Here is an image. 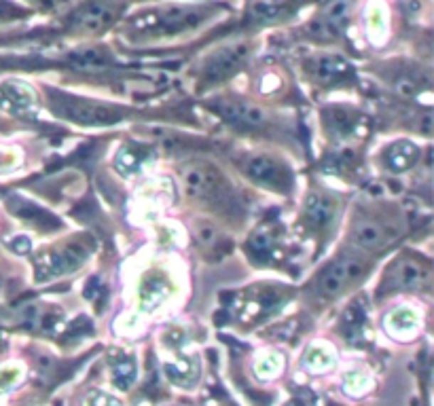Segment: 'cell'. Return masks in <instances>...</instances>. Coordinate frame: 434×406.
<instances>
[{
  "instance_id": "obj_5",
  "label": "cell",
  "mask_w": 434,
  "mask_h": 406,
  "mask_svg": "<svg viewBox=\"0 0 434 406\" xmlns=\"http://www.w3.org/2000/svg\"><path fill=\"white\" fill-rule=\"evenodd\" d=\"M246 173L250 176V180H255L260 186L280 191V193H288L292 186V173L286 165L275 161L269 155H255L246 163Z\"/></svg>"
},
{
  "instance_id": "obj_30",
  "label": "cell",
  "mask_w": 434,
  "mask_h": 406,
  "mask_svg": "<svg viewBox=\"0 0 434 406\" xmlns=\"http://www.w3.org/2000/svg\"><path fill=\"white\" fill-rule=\"evenodd\" d=\"M195 235H197V242L203 245V247H212V245L216 244V240H218L214 227H210V225H199L195 229Z\"/></svg>"
},
{
  "instance_id": "obj_27",
  "label": "cell",
  "mask_w": 434,
  "mask_h": 406,
  "mask_svg": "<svg viewBox=\"0 0 434 406\" xmlns=\"http://www.w3.org/2000/svg\"><path fill=\"white\" fill-rule=\"evenodd\" d=\"M253 15L255 19H260V21H271V19H280L284 15V6L280 4H273V2H257L255 9H253Z\"/></svg>"
},
{
  "instance_id": "obj_7",
  "label": "cell",
  "mask_w": 434,
  "mask_h": 406,
  "mask_svg": "<svg viewBox=\"0 0 434 406\" xmlns=\"http://www.w3.org/2000/svg\"><path fill=\"white\" fill-rule=\"evenodd\" d=\"M117 15V4L112 0H87L73 15L70 28L77 32H100Z\"/></svg>"
},
{
  "instance_id": "obj_18",
  "label": "cell",
  "mask_w": 434,
  "mask_h": 406,
  "mask_svg": "<svg viewBox=\"0 0 434 406\" xmlns=\"http://www.w3.org/2000/svg\"><path fill=\"white\" fill-rule=\"evenodd\" d=\"M151 159H153V153H151L147 146H136V144H132V146H125V149L117 155L115 165H117V169H119L121 173L134 176V173H138Z\"/></svg>"
},
{
  "instance_id": "obj_33",
  "label": "cell",
  "mask_w": 434,
  "mask_h": 406,
  "mask_svg": "<svg viewBox=\"0 0 434 406\" xmlns=\"http://www.w3.org/2000/svg\"><path fill=\"white\" fill-rule=\"evenodd\" d=\"M9 247H11L15 254H28V252H30V247H32V244H30V240H28V237H15V240H11V242H9Z\"/></svg>"
},
{
  "instance_id": "obj_1",
  "label": "cell",
  "mask_w": 434,
  "mask_h": 406,
  "mask_svg": "<svg viewBox=\"0 0 434 406\" xmlns=\"http://www.w3.org/2000/svg\"><path fill=\"white\" fill-rule=\"evenodd\" d=\"M212 9L210 6H189V4H168L157 11H151L134 21V28L151 34H182L189 30H195L206 19H210Z\"/></svg>"
},
{
  "instance_id": "obj_9",
  "label": "cell",
  "mask_w": 434,
  "mask_h": 406,
  "mask_svg": "<svg viewBox=\"0 0 434 406\" xmlns=\"http://www.w3.org/2000/svg\"><path fill=\"white\" fill-rule=\"evenodd\" d=\"M36 106L34 91L23 82L9 81L0 85V108L11 114H30Z\"/></svg>"
},
{
  "instance_id": "obj_4",
  "label": "cell",
  "mask_w": 434,
  "mask_h": 406,
  "mask_svg": "<svg viewBox=\"0 0 434 406\" xmlns=\"http://www.w3.org/2000/svg\"><path fill=\"white\" fill-rule=\"evenodd\" d=\"M366 271L364 260L358 256H342L337 258L320 277V292L324 297H337L351 284H356Z\"/></svg>"
},
{
  "instance_id": "obj_10",
  "label": "cell",
  "mask_w": 434,
  "mask_h": 406,
  "mask_svg": "<svg viewBox=\"0 0 434 406\" xmlns=\"http://www.w3.org/2000/svg\"><path fill=\"white\" fill-rule=\"evenodd\" d=\"M392 240H394V233L386 225H379L375 220H360L351 229V242L369 252L381 250Z\"/></svg>"
},
{
  "instance_id": "obj_16",
  "label": "cell",
  "mask_w": 434,
  "mask_h": 406,
  "mask_svg": "<svg viewBox=\"0 0 434 406\" xmlns=\"http://www.w3.org/2000/svg\"><path fill=\"white\" fill-rule=\"evenodd\" d=\"M337 214V203L333 197L324 195V193H312L307 203H305V218L309 225H314L316 229H324L333 223Z\"/></svg>"
},
{
  "instance_id": "obj_11",
  "label": "cell",
  "mask_w": 434,
  "mask_h": 406,
  "mask_svg": "<svg viewBox=\"0 0 434 406\" xmlns=\"http://www.w3.org/2000/svg\"><path fill=\"white\" fill-rule=\"evenodd\" d=\"M314 79L322 85H337L351 77V64L342 55H320L312 64Z\"/></svg>"
},
{
  "instance_id": "obj_26",
  "label": "cell",
  "mask_w": 434,
  "mask_h": 406,
  "mask_svg": "<svg viewBox=\"0 0 434 406\" xmlns=\"http://www.w3.org/2000/svg\"><path fill=\"white\" fill-rule=\"evenodd\" d=\"M21 377H23V370L17 364H9V366L0 368V394H4L11 388H15L21 381Z\"/></svg>"
},
{
  "instance_id": "obj_13",
  "label": "cell",
  "mask_w": 434,
  "mask_h": 406,
  "mask_svg": "<svg viewBox=\"0 0 434 406\" xmlns=\"http://www.w3.org/2000/svg\"><path fill=\"white\" fill-rule=\"evenodd\" d=\"M428 282V267L413 258H403L396 262L390 275L394 288H422Z\"/></svg>"
},
{
  "instance_id": "obj_14",
  "label": "cell",
  "mask_w": 434,
  "mask_h": 406,
  "mask_svg": "<svg viewBox=\"0 0 434 406\" xmlns=\"http://www.w3.org/2000/svg\"><path fill=\"white\" fill-rule=\"evenodd\" d=\"M248 49L244 45H233V47H227V49H221L218 53H214L208 64H206V73L208 77L212 79H221V77H227L229 73H233L246 58Z\"/></svg>"
},
{
  "instance_id": "obj_22",
  "label": "cell",
  "mask_w": 434,
  "mask_h": 406,
  "mask_svg": "<svg viewBox=\"0 0 434 406\" xmlns=\"http://www.w3.org/2000/svg\"><path fill=\"white\" fill-rule=\"evenodd\" d=\"M197 368H199V366H197V362H195L193 358H182V360H178V362L166 366L168 377L172 379L174 383H178V385H189V383H193Z\"/></svg>"
},
{
  "instance_id": "obj_6",
  "label": "cell",
  "mask_w": 434,
  "mask_h": 406,
  "mask_svg": "<svg viewBox=\"0 0 434 406\" xmlns=\"http://www.w3.org/2000/svg\"><path fill=\"white\" fill-rule=\"evenodd\" d=\"M83 258L85 252L79 245H62L60 250L43 252V256L36 258V277L38 282H47L70 273L83 262Z\"/></svg>"
},
{
  "instance_id": "obj_12",
  "label": "cell",
  "mask_w": 434,
  "mask_h": 406,
  "mask_svg": "<svg viewBox=\"0 0 434 406\" xmlns=\"http://www.w3.org/2000/svg\"><path fill=\"white\" fill-rule=\"evenodd\" d=\"M170 292H172V286L164 275L153 273V275L144 277L140 288H138L140 309L142 311H155L159 305H164V301L170 297Z\"/></svg>"
},
{
  "instance_id": "obj_34",
  "label": "cell",
  "mask_w": 434,
  "mask_h": 406,
  "mask_svg": "<svg viewBox=\"0 0 434 406\" xmlns=\"http://www.w3.org/2000/svg\"><path fill=\"white\" fill-rule=\"evenodd\" d=\"M17 13H21V11L15 9L13 4H6V2L0 0V17H9V15H17Z\"/></svg>"
},
{
  "instance_id": "obj_20",
  "label": "cell",
  "mask_w": 434,
  "mask_h": 406,
  "mask_svg": "<svg viewBox=\"0 0 434 406\" xmlns=\"http://www.w3.org/2000/svg\"><path fill=\"white\" fill-rule=\"evenodd\" d=\"M351 4H354V0H331L329 6L324 9V15H322L324 26L333 32H342L349 21Z\"/></svg>"
},
{
  "instance_id": "obj_17",
  "label": "cell",
  "mask_w": 434,
  "mask_h": 406,
  "mask_svg": "<svg viewBox=\"0 0 434 406\" xmlns=\"http://www.w3.org/2000/svg\"><path fill=\"white\" fill-rule=\"evenodd\" d=\"M418 159H420L418 146L407 142V140L396 142L386 153V165L390 167V171H407V169H411L418 163Z\"/></svg>"
},
{
  "instance_id": "obj_31",
  "label": "cell",
  "mask_w": 434,
  "mask_h": 406,
  "mask_svg": "<svg viewBox=\"0 0 434 406\" xmlns=\"http://www.w3.org/2000/svg\"><path fill=\"white\" fill-rule=\"evenodd\" d=\"M85 406H119V402L110 396V394H104V392H95L87 398Z\"/></svg>"
},
{
  "instance_id": "obj_21",
  "label": "cell",
  "mask_w": 434,
  "mask_h": 406,
  "mask_svg": "<svg viewBox=\"0 0 434 406\" xmlns=\"http://www.w3.org/2000/svg\"><path fill=\"white\" fill-rule=\"evenodd\" d=\"M68 60L81 70H106L110 66V58L102 49H81L73 51Z\"/></svg>"
},
{
  "instance_id": "obj_3",
  "label": "cell",
  "mask_w": 434,
  "mask_h": 406,
  "mask_svg": "<svg viewBox=\"0 0 434 406\" xmlns=\"http://www.w3.org/2000/svg\"><path fill=\"white\" fill-rule=\"evenodd\" d=\"M182 180H184V191H186L191 197L221 201V199L227 195L225 180H223V176H221L212 165L193 163V165L184 167Z\"/></svg>"
},
{
  "instance_id": "obj_23",
  "label": "cell",
  "mask_w": 434,
  "mask_h": 406,
  "mask_svg": "<svg viewBox=\"0 0 434 406\" xmlns=\"http://www.w3.org/2000/svg\"><path fill=\"white\" fill-rule=\"evenodd\" d=\"M305 364L309 370L314 373H324L335 364V353L327 347V345H316L307 351L305 356Z\"/></svg>"
},
{
  "instance_id": "obj_25",
  "label": "cell",
  "mask_w": 434,
  "mask_h": 406,
  "mask_svg": "<svg viewBox=\"0 0 434 406\" xmlns=\"http://www.w3.org/2000/svg\"><path fill=\"white\" fill-rule=\"evenodd\" d=\"M366 28L373 38H381L386 34V9L381 4H371L366 11Z\"/></svg>"
},
{
  "instance_id": "obj_15",
  "label": "cell",
  "mask_w": 434,
  "mask_h": 406,
  "mask_svg": "<svg viewBox=\"0 0 434 406\" xmlns=\"http://www.w3.org/2000/svg\"><path fill=\"white\" fill-rule=\"evenodd\" d=\"M9 210L13 214H17L19 218H23L26 223H32L36 229L41 231H53L58 229L62 223L47 210L38 208L36 203H30V201H23V199H11L9 201Z\"/></svg>"
},
{
  "instance_id": "obj_28",
  "label": "cell",
  "mask_w": 434,
  "mask_h": 406,
  "mask_svg": "<svg viewBox=\"0 0 434 406\" xmlns=\"http://www.w3.org/2000/svg\"><path fill=\"white\" fill-rule=\"evenodd\" d=\"M346 388L347 392H351V394H362L369 388V375L362 373V370L349 373L346 377Z\"/></svg>"
},
{
  "instance_id": "obj_8",
  "label": "cell",
  "mask_w": 434,
  "mask_h": 406,
  "mask_svg": "<svg viewBox=\"0 0 434 406\" xmlns=\"http://www.w3.org/2000/svg\"><path fill=\"white\" fill-rule=\"evenodd\" d=\"M214 112L221 114L227 123L244 127V129H257L267 123V114L259 106L250 102H240V100H216L212 104Z\"/></svg>"
},
{
  "instance_id": "obj_19",
  "label": "cell",
  "mask_w": 434,
  "mask_h": 406,
  "mask_svg": "<svg viewBox=\"0 0 434 406\" xmlns=\"http://www.w3.org/2000/svg\"><path fill=\"white\" fill-rule=\"evenodd\" d=\"M418 324H420L418 314L409 307H403V309H396L388 316L386 328L392 336L401 338V336H411L418 330Z\"/></svg>"
},
{
  "instance_id": "obj_29",
  "label": "cell",
  "mask_w": 434,
  "mask_h": 406,
  "mask_svg": "<svg viewBox=\"0 0 434 406\" xmlns=\"http://www.w3.org/2000/svg\"><path fill=\"white\" fill-rule=\"evenodd\" d=\"M280 366H282V360L275 353H271V356H265V358H260L259 362H257V373L259 375H267V377H273L280 370Z\"/></svg>"
},
{
  "instance_id": "obj_35",
  "label": "cell",
  "mask_w": 434,
  "mask_h": 406,
  "mask_svg": "<svg viewBox=\"0 0 434 406\" xmlns=\"http://www.w3.org/2000/svg\"><path fill=\"white\" fill-rule=\"evenodd\" d=\"M15 163V157L9 153V151H0V169H4V167H11Z\"/></svg>"
},
{
  "instance_id": "obj_2",
  "label": "cell",
  "mask_w": 434,
  "mask_h": 406,
  "mask_svg": "<svg viewBox=\"0 0 434 406\" xmlns=\"http://www.w3.org/2000/svg\"><path fill=\"white\" fill-rule=\"evenodd\" d=\"M51 110L68 121L81 123V125H112L121 119L119 110L108 108L104 104H95L89 100H81L75 95H66V93H51Z\"/></svg>"
},
{
  "instance_id": "obj_24",
  "label": "cell",
  "mask_w": 434,
  "mask_h": 406,
  "mask_svg": "<svg viewBox=\"0 0 434 406\" xmlns=\"http://www.w3.org/2000/svg\"><path fill=\"white\" fill-rule=\"evenodd\" d=\"M134 379H136V362L132 358L119 360L112 370V383L119 390H127L134 383Z\"/></svg>"
},
{
  "instance_id": "obj_32",
  "label": "cell",
  "mask_w": 434,
  "mask_h": 406,
  "mask_svg": "<svg viewBox=\"0 0 434 406\" xmlns=\"http://www.w3.org/2000/svg\"><path fill=\"white\" fill-rule=\"evenodd\" d=\"M250 247H253L255 252H259V254H265V252L271 250V237L265 235V233H255V235L250 237Z\"/></svg>"
}]
</instances>
